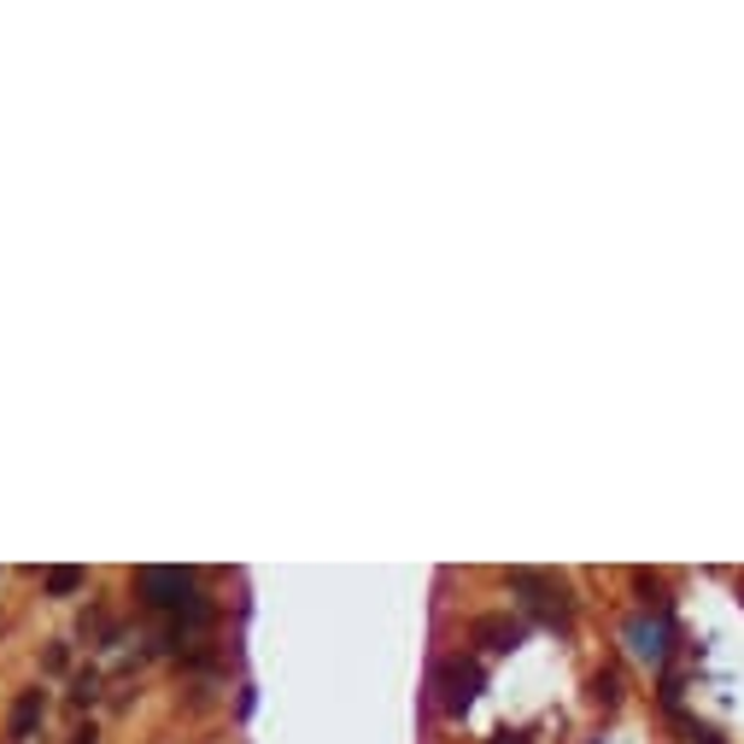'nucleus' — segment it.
Masks as SVG:
<instances>
[{
    "instance_id": "f257e3e1",
    "label": "nucleus",
    "mask_w": 744,
    "mask_h": 744,
    "mask_svg": "<svg viewBox=\"0 0 744 744\" xmlns=\"http://www.w3.org/2000/svg\"><path fill=\"white\" fill-rule=\"evenodd\" d=\"M505 581H510V592H522V604L540 615V622H551V628H569V622H574V598H569V581H563V574L510 569Z\"/></svg>"
},
{
    "instance_id": "f03ea898",
    "label": "nucleus",
    "mask_w": 744,
    "mask_h": 744,
    "mask_svg": "<svg viewBox=\"0 0 744 744\" xmlns=\"http://www.w3.org/2000/svg\"><path fill=\"white\" fill-rule=\"evenodd\" d=\"M135 598L159 615H182L200 598L194 569H135Z\"/></svg>"
},
{
    "instance_id": "7ed1b4c3",
    "label": "nucleus",
    "mask_w": 744,
    "mask_h": 744,
    "mask_svg": "<svg viewBox=\"0 0 744 744\" xmlns=\"http://www.w3.org/2000/svg\"><path fill=\"white\" fill-rule=\"evenodd\" d=\"M434 692H440L446 715H469L475 692H481V663H469V656H440V663H434Z\"/></svg>"
},
{
    "instance_id": "20e7f679",
    "label": "nucleus",
    "mask_w": 744,
    "mask_h": 744,
    "mask_svg": "<svg viewBox=\"0 0 744 744\" xmlns=\"http://www.w3.org/2000/svg\"><path fill=\"white\" fill-rule=\"evenodd\" d=\"M628 639V651L639 656V663H669V639H674V622H669V610H656V615H633V622L622 628Z\"/></svg>"
},
{
    "instance_id": "39448f33",
    "label": "nucleus",
    "mask_w": 744,
    "mask_h": 744,
    "mask_svg": "<svg viewBox=\"0 0 744 744\" xmlns=\"http://www.w3.org/2000/svg\"><path fill=\"white\" fill-rule=\"evenodd\" d=\"M41 715H48V692H41V686H24V692L12 697V715H7V738H12V744H24V738L35 733V721H41Z\"/></svg>"
},
{
    "instance_id": "423d86ee",
    "label": "nucleus",
    "mask_w": 744,
    "mask_h": 744,
    "mask_svg": "<svg viewBox=\"0 0 744 744\" xmlns=\"http://www.w3.org/2000/svg\"><path fill=\"white\" fill-rule=\"evenodd\" d=\"M522 622H510V615H481L475 622V645H487V651H516L522 645Z\"/></svg>"
},
{
    "instance_id": "0eeeda50",
    "label": "nucleus",
    "mask_w": 744,
    "mask_h": 744,
    "mask_svg": "<svg viewBox=\"0 0 744 744\" xmlns=\"http://www.w3.org/2000/svg\"><path fill=\"white\" fill-rule=\"evenodd\" d=\"M41 587H48V598H71L89 587V569H77V563H59V569H41Z\"/></svg>"
},
{
    "instance_id": "6e6552de",
    "label": "nucleus",
    "mask_w": 744,
    "mask_h": 744,
    "mask_svg": "<svg viewBox=\"0 0 744 744\" xmlns=\"http://www.w3.org/2000/svg\"><path fill=\"white\" fill-rule=\"evenodd\" d=\"M94 692H100V674H94V669H82V674L71 680V697H77V704H94Z\"/></svg>"
},
{
    "instance_id": "1a4fd4ad",
    "label": "nucleus",
    "mask_w": 744,
    "mask_h": 744,
    "mask_svg": "<svg viewBox=\"0 0 744 744\" xmlns=\"http://www.w3.org/2000/svg\"><path fill=\"white\" fill-rule=\"evenodd\" d=\"M598 704H615V674H598Z\"/></svg>"
}]
</instances>
